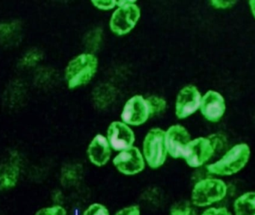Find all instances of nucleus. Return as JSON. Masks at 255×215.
I'll use <instances>...</instances> for the list:
<instances>
[{
  "instance_id": "f257e3e1",
  "label": "nucleus",
  "mask_w": 255,
  "mask_h": 215,
  "mask_svg": "<svg viewBox=\"0 0 255 215\" xmlns=\"http://www.w3.org/2000/svg\"><path fill=\"white\" fill-rule=\"evenodd\" d=\"M251 156V150L248 144H237L228 150L218 161L207 165V171L211 175L229 177L242 171Z\"/></svg>"
},
{
  "instance_id": "f03ea898",
  "label": "nucleus",
  "mask_w": 255,
  "mask_h": 215,
  "mask_svg": "<svg viewBox=\"0 0 255 215\" xmlns=\"http://www.w3.org/2000/svg\"><path fill=\"white\" fill-rule=\"evenodd\" d=\"M227 186L220 179L206 177L196 181L190 193V202L196 208H208L224 199Z\"/></svg>"
},
{
  "instance_id": "7ed1b4c3",
  "label": "nucleus",
  "mask_w": 255,
  "mask_h": 215,
  "mask_svg": "<svg viewBox=\"0 0 255 215\" xmlns=\"http://www.w3.org/2000/svg\"><path fill=\"white\" fill-rule=\"evenodd\" d=\"M98 59L92 53H82L69 62L65 70L67 86L75 89L89 83L97 73Z\"/></svg>"
},
{
  "instance_id": "20e7f679",
  "label": "nucleus",
  "mask_w": 255,
  "mask_h": 215,
  "mask_svg": "<svg viewBox=\"0 0 255 215\" xmlns=\"http://www.w3.org/2000/svg\"><path fill=\"white\" fill-rule=\"evenodd\" d=\"M142 154L145 164L151 169L161 168L167 159L165 131L160 128L150 129L142 141Z\"/></svg>"
},
{
  "instance_id": "39448f33",
  "label": "nucleus",
  "mask_w": 255,
  "mask_h": 215,
  "mask_svg": "<svg viewBox=\"0 0 255 215\" xmlns=\"http://www.w3.org/2000/svg\"><path fill=\"white\" fill-rule=\"evenodd\" d=\"M136 1H117L118 8L114 12L110 20V28L118 35H125L130 32L140 17V10Z\"/></svg>"
},
{
  "instance_id": "423d86ee",
  "label": "nucleus",
  "mask_w": 255,
  "mask_h": 215,
  "mask_svg": "<svg viewBox=\"0 0 255 215\" xmlns=\"http://www.w3.org/2000/svg\"><path fill=\"white\" fill-rule=\"evenodd\" d=\"M214 154L215 152L208 137H199L189 142L182 159L190 168L199 169L203 168Z\"/></svg>"
},
{
  "instance_id": "0eeeda50",
  "label": "nucleus",
  "mask_w": 255,
  "mask_h": 215,
  "mask_svg": "<svg viewBox=\"0 0 255 215\" xmlns=\"http://www.w3.org/2000/svg\"><path fill=\"white\" fill-rule=\"evenodd\" d=\"M112 162L117 171L127 177H133L141 174L146 165L142 152L135 146L118 152Z\"/></svg>"
},
{
  "instance_id": "6e6552de",
  "label": "nucleus",
  "mask_w": 255,
  "mask_h": 215,
  "mask_svg": "<svg viewBox=\"0 0 255 215\" xmlns=\"http://www.w3.org/2000/svg\"><path fill=\"white\" fill-rule=\"evenodd\" d=\"M202 95L194 85H189L178 93L175 103V114L179 119H185L200 108Z\"/></svg>"
},
{
  "instance_id": "1a4fd4ad",
  "label": "nucleus",
  "mask_w": 255,
  "mask_h": 215,
  "mask_svg": "<svg viewBox=\"0 0 255 215\" xmlns=\"http://www.w3.org/2000/svg\"><path fill=\"white\" fill-rule=\"evenodd\" d=\"M191 140L188 130L181 125H172L165 131L168 155L172 159H182L184 150Z\"/></svg>"
},
{
  "instance_id": "9d476101",
  "label": "nucleus",
  "mask_w": 255,
  "mask_h": 215,
  "mask_svg": "<svg viewBox=\"0 0 255 215\" xmlns=\"http://www.w3.org/2000/svg\"><path fill=\"white\" fill-rule=\"evenodd\" d=\"M149 117L146 101L141 95H135L129 99L121 114L123 122L128 126H141Z\"/></svg>"
},
{
  "instance_id": "9b49d317",
  "label": "nucleus",
  "mask_w": 255,
  "mask_h": 215,
  "mask_svg": "<svg viewBox=\"0 0 255 215\" xmlns=\"http://www.w3.org/2000/svg\"><path fill=\"white\" fill-rule=\"evenodd\" d=\"M107 138L112 150L121 152L133 147L135 135L130 126L124 122L115 121L111 123L107 131Z\"/></svg>"
},
{
  "instance_id": "f8f14e48",
  "label": "nucleus",
  "mask_w": 255,
  "mask_h": 215,
  "mask_svg": "<svg viewBox=\"0 0 255 215\" xmlns=\"http://www.w3.org/2000/svg\"><path fill=\"white\" fill-rule=\"evenodd\" d=\"M22 159L16 151L9 154L8 158L0 164V192L16 187L20 175Z\"/></svg>"
},
{
  "instance_id": "ddd939ff",
  "label": "nucleus",
  "mask_w": 255,
  "mask_h": 215,
  "mask_svg": "<svg viewBox=\"0 0 255 215\" xmlns=\"http://www.w3.org/2000/svg\"><path fill=\"white\" fill-rule=\"evenodd\" d=\"M28 88L26 82L21 79L10 81L2 94L3 107L8 111H17L26 103Z\"/></svg>"
},
{
  "instance_id": "4468645a",
  "label": "nucleus",
  "mask_w": 255,
  "mask_h": 215,
  "mask_svg": "<svg viewBox=\"0 0 255 215\" xmlns=\"http://www.w3.org/2000/svg\"><path fill=\"white\" fill-rule=\"evenodd\" d=\"M199 109L208 121L217 123L223 118L226 113V100L220 93L208 91L202 97Z\"/></svg>"
},
{
  "instance_id": "2eb2a0df",
  "label": "nucleus",
  "mask_w": 255,
  "mask_h": 215,
  "mask_svg": "<svg viewBox=\"0 0 255 215\" xmlns=\"http://www.w3.org/2000/svg\"><path fill=\"white\" fill-rule=\"evenodd\" d=\"M112 149L107 138L101 134L96 135L88 145L87 155L90 162L97 168L109 163L112 158Z\"/></svg>"
},
{
  "instance_id": "dca6fc26",
  "label": "nucleus",
  "mask_w": 255,
  "mask_h": 215,
  "mask_svg": "<svg viewBox=\"0 0 255 215\" xmlns=\"http://www.w3.org/2000/svg\"><path fill=\"white\" fill-rule=\"evenodd\" d=\"M23 26L19 19H10L0 22V46L13 48L21 43Z\"/></svg>"
},
{
  "instance_id": "f3484780",
  "label": "nucleus",
  "mask_w": 255,
  "mask_h": 215,
  "mask_svg": "<svg viewBox=\"0 0 255 215\" xmlns=\"http://www.w3.org/2000/svg\"><path fill=\"white\" fill-rule=\"evenodd\" d=\"M235 215H255V192H247L234 204Z\"/></svg>"
},
{
  "instance_id": "a211bd4d",
  "label": "nucleus",
  "mask_w": 255,
  "mask_h": 215,
  "mask_svg": "<svg viewBox=\"0 0 255 215\" xmlns=\"http://www.w3.org/2000/svg\"><path fill=\"white\" fill-rule=\"evenodd\" d=\"M115 98V89L109 84H103L94 91V100L97 107L106 108L113 103Z\"/></svg>"
},
{
  "instance_id": "6ab92c4d",
  "label": "nucleus",
  "mask_w": 255,
  "mask_h": 215,
  "mask_svg": "<svg viewBox=\"0 0 255 215\" xmlns=\"http://www.w3.org/2000/svg\"><path fill=\"white\" fill-rule=\"evenodd\" d=\"M57 79V74L53 69L42 67L36 70L34 75V84L42 89L52 87Z\"/></svg>"
},
{
  "instance_id": "aec40b11",
  "label": "nucleus",
  "mask_w": 255,
  "mask_h": 215,
  "mask_svg": "<svg viewBox=\"0 0 255 215\" xmlns=\"http://www.w3.org/2000/svg\"><path fill=\"white\" fill-rule=\"evenodd\" d=\"M43 53L40 49L37 48H32L28 49L19 58L17 63V67L19 69H30L35 67L42 61Z\"/></svg>"
},
{
  "instance_id": "412c9836",
  "label": "nucleus",
  "mask_w": 255,
  "mask_h": 215,
  "mask_svg": "<svg viewBox=\"0 0 255 215\" xmlns=\"http://www.w3.org/2000/svg\"><path fill=\"white\" fill-rule=\"evenodd\" d=\"M168 215H199L197 208L190 201H179L169 207Z\"/></svg>"
},
{
  "instance_id": "4be33fe9",
  "label": "nucleus",
  "mask_w": 255,
  "mask_h": 215,
  "mask_svg": "<svg viewBox=\"0 0 255 215\" xmlns=\"http://www.w3.org/2000/svg\"><path fill=\"white\" fill-rule=\"evenodd\" d=\"M150 117L158 115L165 111L166 108V100L157 96H151L145 99Z\"/></svg>"
},
{
  "instance_id": "5701e85b",
  "label": "nucleus",
  "mask_w": 255,
  "mask_h": 215,
  "mask_svg": "<svg viewBox=\"0 0 255 215\" xmlns=\"http://www.w3.org/2000/svg\"><path fill=\"white\" fill-rule=\"evenodd\" d=\"M102 30L97 28L90 31L85 37V46L91 51H96L100 46L102 40Z\"/></svg>"
},
{
  "instance_id": "b1692460",
  "label": "nucleus",
  "mask_w": 255,
  "mask_h": 215,
  "mask_svg": "<svg viewBox=\"0 0 255 215\" xmlns=\"http://www.w3.org/2000/svg\"><path fill=\"white\" fill-rule=\"evenodd\" d=\"M81 215H112L110 210L101 203H93L86 207Z\"/></svg>"
},
{
  "instance_id": "393cba45",
  "label": "nucleus",
  "mask_w": 255,
  "mask_h": 215,
  "mask_svg": "<svg viewBox=\"0 0 255 215\" xmlns=\"http://www.w3.org/2000/svg\"><path fill=\"white\" fill-rule=\"evenodd\" d=\"M212 144L215 153L217 152H222L227 147V138L223 134L216 133L208 137Z\"/></svg>"
},
{
  "instance_id": "a878e982",
  "label": "nucleus",
  "mask_w": 255,
  "mask_h": 215,
  "mask_svg": "<svg viewBox=\"0 0 255 215\" xmlns=\"http://www.w3.org/2000/svg\"><path fill=\"white\" fill-rule=\"evenodd\" d=\"M34 215H69V213L62 205L54 204L40 209Z\"/></svg>"
},
{
  "instance_id": "bb28decb",
  "label": "nucleus",
  "mask_w": 255,
  "mask_h": 215,
  "mask_svg": "<svg viewBox=\"0 0 255 215\" xmlns=\"http://www.w3.org/2000/svg\"><path fill=\"white\" fill-rule=\"evenodd\" d=\"M141 208L137 204H130L120 209L112 215H141Z\"/></svg>"
},
{
  "instance_id": "cd10ccee",
  "label": "nucleus",
  "mask_w": 255,
  "mask_h": 215,
  "mask_svg": "<svg viewBox=\"0 0 255 215\" xmlns=\"http://www.w3.org/2000/svg\"><path fill=\"white\" fill-rule=\"evenodd\" d=\"M199 215H232L231 212L223 207H208Z\"/></svg>"
},
{
  "instance_id": "c85d7f7f",
  "label": "nucleus",
  "mask_w": 255,
  "mask_h": 215,
  "mask_svg": "<svg viewBox=\"0 0 255 215\" xmlns=\"http://www.w3.org/2000/svg\"><path fill=\"white\" fill-rule=\"evenodd\" d=\"M236 1H226V0H213L211 5L217 9H229L236 4Z\"/></svg>"
},
{
  "instance_id": "c756f323",
  "label": "nucleus",
  "mask_w": 255,
  "mask_h": 215,
  "mask_svg": "<svg viewBox=\"0 0 255 215\" xmlns=\"http://www.w3.org/2000/svg\"><path fill=\"white\" fill-rule=\"evenodd\" d=\"M117 1H92V4H94L95 7L101 9V10H110L117 6Z\"/></svg>"
},
{
  "instance_id": "7c9ffc66",
  "label": "nucleus",
  "mask_w": 255,
  "mask_h": 215,
  "mask_svg": "<svg viewBox=\"0 0 255 215\" xmlns=\"http://www.w3.org/2000/svg\"><path fill=\"white\" fill-rule=\"evenodd\" d=\"M249 4H250L252 13H253V15L254 16L255 19V0H251V1H249Z\"/></svg>"
}]
</instances>
